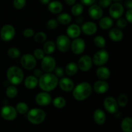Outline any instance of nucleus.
<instances>
[{
	"mask_svg": "<svg viewBox=\"0 0 132 132\" xmlns=\"http://www.w3.org/2000/svg\"><path fill=\"white\" fill-rule=\"evenodd\" d=\"M55 43L52 41H48L44 44L43 50L44 53L46 54H51L52 53H54L55 50Z\"/></svg>",
	"mask_w": 132,
	"mask_h": 132,
	"instance_id": "c85d7f7f",
	"label": "nucleus"
},
{
	"mask_svg": "<svg viewBox=\"0 0 132 132\" xmlns=\"http://www.w3.org/2000/svg\"><path fill=\"white\" fill-rule=\"evenodd\" d=\"M84 7L82 4H74L72 8V14L75 16H79L83 12Z\"/></svg>",
	"mask_w": 132,
	"mask_h": 132,
	"instance_id": "7c9ffc66",
	"label": "nucleus"
},
{
	"mask_svg": "<svg viewBox=\"0 0 132 132\" xmlns=\"http://www.w3.org/2000/svg\"><path fill=\"white\" fill-rule=\"evenodd\" d=\"M126 18L130 23L132 22V9H129L126 13Z\"/></svg>",
	"mask_w": 132,
	"mask_h": 132,
	"instance_id": "49530a36",
	"label": "nucleus"
},
{
	"mask_svg": "<svg viewBox=\"0 0 132 132\" xmlns=\"http://www.w3.org/2000/svg\"><path fill=\"white\" fill-rule=\"evenodd\" d=\"M76 22H77V25H80V24H82L83 23V18L82 17H78L76 19Z\"/></svg>",
	"mask_w": 132,
	"mask_h": 132,
	"instance_id": "603ef678",
	"label": "nucleus"
},
{
	"mask_svg": "<svg viewBox=\"0 0 132 132\" xmlns=\"http://www.w3.org/2000/svg\"><path fill=\"white\" fill-rule=\"evenodd\" d=\"M58 83V78L51 72H46L43 74L38 80V84L40 88L45 92L54 90L57 86Z\"/></svg>",
	"mask_w": 132,
	"mask_h": 132,
	"instance_id": "f257e3e1",
	"label": "nucleus"
},
{
	"mask_svg": "<svg viewBox=\"0 0 132 132\" xmlns=\"http://www.w3.org/2000/svg\"><path fill=\"white\" fill-rule=\"evenodd\" d=\"M70 40L69 37L66 35H60L57 38L55 45L57 47L58 50L62 53H66L68 51L70 48Z\"/></svg>",
	"mask_w": 132,
	"mask_h": 132,
	"instance_id": "423d86ee",
	"label": "nucleus"
},
{
	"mask_svg": "<svg viewBox=\"0 0 132 132\" xmlns=\"http://www.w3.org/2000/svg\"><path fill=\"white\" fill-rule=\"evenodd\" d=\"M15 109H16L17 112L19 113V114H25L28 111V106L25 102H19L18 104L16 105L15 107Z\"/></svg>",
	"mask_w": 132,
	"mask_h": 132,
	"instance_id": "2f4dec72",
	"label": "nucleus"
},
{
	"mask_svg": "<svg viewBox=\"0 0 132 132\" xmlns=\"http://www.w3.org/2000/svg\"><path fill=\"white\" fill-rule=\"evenodd\" d=\"M7 54L12 58H18L20 56V50L15 47H11L8 50Z\"/></svg>",
	"mask_w": 132,
	"mask_h": 132,
	"instance_id": "c9c22d12",
	"label": "nucleus"
},
{
	"mask_svg": "<svg viewBox=\"0 0 132 132\" xmlns=\"http://www.w3.org/2000/svg\"><path fill=\"white\" fill-rule=\"evenodd\" d=\"M43 75V71L39 69H36L34 71V76H36V78H40Z\"/></svg>",
	"mask_w": 132,
	"mask_h": 132,
	"instance_id": "09e8293b",
	"label": "nucleus"
},
{
	"mask_svg": "<svg viewBox=\"0 0 132 132\" xmlns=\"http://www.w3.org/2000/svg\"><path fill=\"white\" fill-rule=\"evenodd\" d=\"M92 58L88 55H84L79 59L78 68L83 72L88 71L92 67Z\"/></svg>",
	"mask_w": 132,
	"mask_h": 132,
	"instance_id": "9b49d317",
	"label": "nucleus"
},
{
	"mask_svg": "<svg viewBox=\"0 0 132 132\" xmlns=\"http://www.w3.org/2000/svg\"><path fill=\"white\" fill-rule=\"evenodd\" d=\"M27 1L26 0H14L13 1V5L14 8L17 10H21L23 9L26 5Z\"/></svg>",
	"mask_w": 132,
	"mask_h": 132,
	"instance_id": "58836bf2",
	"label": "nucleus"
},
{
	"mask_svg": "<svg viewBox=\"0 0 132 132\" xmlns=\"http://www.w3.org/2000/svg\"><path fill=\"white\" fill-rule=\"evenodd\" d=\"M48 9L53 14H59L63 10V5L58 1H52L48 3Z\"/></svg>",
	"mask_w": 132,
	"mask_h": 132,
	"instance_id": "5701e85b",
	"label": "nucleus"
},
{
	"mask_svg": "<svg viewBox=\"0 0 132 132\" xmlns=\"http://www.w3.org/2000/svg\"><path fill=\"white\" fill-rule=\"evenodd\" d=\"M15 28L11 25H5L2 27L0 32V36L2 40L5 41H10L15 36Z\"/></svg>",
	"mask_w": 132,
	"mask_h": 132,
	"instance_id": "0eeeda50",
	"label": "nucleus"
},
{
	"mask_svg": "<svg viewBox=\"0 0 132 132\" xmlns=\"http://www.w3.org/2000/svg\"><path fill=\"white\" fill-rule=\"evenodd\" d=\"M96 75L97 77L101 80H106L110 76V71L109 69L106 67L101 66L97 69Z\"/></svg>",
	"mask_w": 132,
	"mask_h": 132,
	"instance_id": "b1692460",
	"label": "nucleus"
},
{
	"mask_svg": "<svg viewBox=\"0 0 132 132\" xmlns=\"http://www.w3.org/2000/svg\"><path fill=\"white\" fill-rule=\"evenodd\" d=\"M72 51L76 54H81L84 52L86 47L85 41L82 38H76L70 45Z\"/></svg>",
	"mask_w": 132,
	"mask_h": 132,
	"instance_id": "ddd939ff",
	"label": "nucleus"
},
{
	"mask_svg": "<svg viewBox=\"0 0 132 132\" xmlns=\"http://www.w3.org/2000/svg\"><path fill=\"white\" fill-rule=\"evenodd\" d=\"M121 128L124 132H132V120L130 117H126L121 122Z\"/></svg>",
	"mask_w": 132,
	"mask_h": 132,
	"instance_id": "cd10ccee",
	"label": "nucleus"
},
{
	"mask_svg": "<svg viewBox=\"0 0 132 132\" xmlns=\"http://www.w3.org/2000/svg\"><path fill=\"white\" fill-rule=\"evenodd\" d=\"M36 59L31 54H25L21 58V65L27 70H32L36 67Z\"/></svg>",
	"mask_w": 132,
	"mask_h": 132,
	"instance_id": "9d476101",
	"label": "nucleus"
},
{
	"mask_svg": "<svg viewBox=\"0 0 132 132\" xmlns=\"http://www.w3.org/2000/svg\"><path fill=\"white\" fill-rule=\"evenodd\" d=\"M8 80L14 85H19L23 82L24 78V73L21 68L17 66H12L9 67L6 72Z\"/></svg>",
	"mask_w": 132,
	"mask_h": 132,
	"instance_id": "7ed1b4c3",
	"label": "nucleus"
},
{
	"mask_svg": "<svg viewBox=\"0 0 132 132\" xmlns=\"http://www.w3.org/2000/svg\"><path fill=\"white\" fill-rule=\"evenodd\" d=\"M112 0H99V4L101 7L106 8L110 6Z\"/></svg>",
	"mask_w": 132,
	"mask_h": 132,
	"instance_id": "a18cd8bd",
	"label": "nucleus"
},
{
	"mask_svg": "<svg viewBox=\"0 0 132 132\" xmlns=\"http://www.w3.org/2000/svg\"><path fill=\"white\" fill-rule=\"evenodd\" d=\"M94 119L96 124L102 125L105 122L106 119L105 113L101 109H97L94 111Z\"/></svg>",
	"mask_w": 132,
	"mask_h": 132,
	"instance_id": "4be33fe9",
	"label": "nucleus"
},
{
	"mask_svg": "<svg viewBox=\"0 0 132 132\" xmlns=\"http://www.w3.org/2000/svg\"><path fill=\"white\" fill-rule=\"evenodd\" d=\"M27 113V119L28 121L33 124H41L46 118V113L41 109H32Z\"/></svg>",
	"mask_w": 132,
	"mask_h": 132,
	"instance_id": "20e7f679",
	"label": "nucleus"
},
{
	"mask_svg": "<svg viewBox=\"0 0 132 132\" xmlns=\"http://www.w3.org/2000/svg\"><path fill=\"white\" fill-rule=\"evenodd\" d=\"M40 1L43 5H47V4H48L50 3V0H40Z\"/></svg>",
	"mask_w": 132,
	"mask_h": 132,
	"instance_id": "864d4df0",
	"label": "nucleus"
},
{
	"mask_svg": "<svg viewBox=\"0 0 132 132\" xmlns=\"http://www.w3.org/2000/svg\"><path fill=\"white\" fill-rule=\"evenodd\" d=\"M78 71V66L74 62L68 63L65 67V72L68 76H73Z\"/></svg>",
	"mask_w": 132,
	"mask_h": 132,
	"instance_id": "bb28decb",
	"label": "nucleus"
},
{
	"mask_svg": "<svg viewBox=\"0 0 132 132\" xmlns=\"http://www.w3.org/2000/svg\"><path fill=\"white\" fill-rule=\"evenodd\" d=\"M34 56L38 60H42L45 56V53L42 49H36L34 51Z\"/></svg>",
	"mask_w": 132,
	"mask_h": 132,
	"instance_id": "a19ab883",
	"label": "nucleus"
},
{
	"mask_svg": "<svg viewBox=\"0 0 132 132\" xmlns=\"http://www.w3.org/2000/svg\"><path fill=\"white\" fill-rule=\"evenodd\" d=\"M81 30L86 35L91 36V35L96 33L97 31V27L94 22L87 21L82 24Z\"/></svg>",
	"mask_w": 132,
	"mask_h": 132,
	"instance_id": "f3484780",
	"label": "nucleus"
},
{
	"mask_svg": "<svg viewBox=\"0 0 132 132\" xmlns=\"http://www.w3.org/2000/svg\"><path fill=\"white\" fill-rule=\"evenodd\" d=\"M88 14L92 19H99L103 15V10L99 5H92L88 9Z\"/></svg>",
	"mask_w": 132,
	"mask_h": 132,
	"instance_id": "dca6fc26",
	"label": "nucleus"
},
{
	"mask_svg": "<svg viewBox=\"0 0 132 132\" xmlns=\"http://www.w3.org/2000/svg\"><path fill=\"white\" fill-rule=\"evenodd\" d=\"M109 59V54L106 50L102 49L97 52L94 55L92 62L98 66H102L105 64Z\"/></svg>",
	"mask_w": 132,
	"mask_h": 132,
	"instance_id": "39448f33",
	"label": "nucleus"
},
{
	"mask_svg": "<svg viewBox=\"0 0 132 132\" xmlns=\"http://www.w3.org/2000/svg\"><path fill=\"white\" fill-rule=\"evenodd\" d=\"M57 21L61 25H68L72 21V17L68 13H62L58 16Z\"/></svg>",
	"mask_w": 132,
	"mask_h": 132,
	"instance_id": "c756f323",
	"label": "nucleus"
},
{
	"mask_svg": "<svg viewBox=\"0 0 132 132\" xmlns=\"http://www.w3.org/2000/svg\"><path fill=\"white\" fill-rule=\"evenodd\" d=\"M24 85L27 89H34L38 85V79L36 76H32V75L28 76V77L26 78L24 80Z\"/></svg>",
	"mask_w": 132,
	"mask_h": 132,
	"instance_id": "393cba45",
	"label": "nucleus"
},
{
	"mask_svg": "<svg viewBox=\"0 0 132 132\" xmlns=\"http://www.w3.org/2000/svg\"><path fill=\"white\" fill-rule=\"evenodd\" d=\"M109 37L112 41L119 42L121 41L123 38V32L119 28H113L111 29L109 32Z\"/></svg>",
	"mask_w": 132,
	"mask_h": 132,
	"instance_id": "412c9836",
	"label": "nucleus"
},
{
	"mask_svg": "<svg viewBox=\"0 0 132 132\" xmlns=\"http://www.w3.org/2000/svg\"><path fill=\"white\" fill-rule=\"evenodd\" d=\"M117 26L120 28H124L127 26V21L125 18H120L117 19V22H116Z\"/></svg>",
	"mask_w": 132,
	"mask_h": 132,
	"instance_id": "79ce46f5",
	"label": "nucleus"
},
{
	"mask_svg": "<svg viewBox=\"0 0 132 132\" xmlns=\"http://www.w3.org/2000/svg\"><path fill=\"white\" fill-rule=\"evenodd\" d=\"M46 34L43 32H39L34 35L35 41L38 43H43L46 40Z\"/></svg>",
	"mask_w": 132,
	"mask_h": 132,
	"instance_id": "4c0bfd02",
	"label": "nucleus"
},
{
	"mask_svg": "<svg viewBox=\"0 0 132 132\" xmlns=\"http://www.w3.org/2000/svg\"><path fill=\"white\" fill-rule=\"evenodd\" d=\"M18 112L15 107L6 105L3 106L1 109V115L6 120H13L17 117Z\"/></svg>",
	"mask_w": 132,
	"mask_h": 132,
	"instance_id": "6e6552de",
	"label": "nucleus"
},
{
	"mask_svg": "<svg viewBox=\"0 0 132 132\" xmlns=\"http://www.w3.org/2000/svg\"><path fill=\"white\" fill-rule=\"evenodd\" d=\"M36 102L41 106H46L52 102L51 95L47 92H41L36 97Z\"/></svg>",
	"mask_w": 132,
	"mask_h": 132,
	"instance_id": "2eb2a0df",
	"label": "nucleus"
},
{
	"mask_svg": "<svg viewBox=\"0 0 132 132\" xmlns=\"http://www.w3.org/2000/svg\"><path fill=\"white\" fill-rule=\"evenodd\" d=\"M54 75L57 78H62L64 76V71L61 67H57L54 69Z\"/></svg>",
	"mask_w": 132,
	"mask_h": 132,
	"instance_id": "37998d69",
	"label": "nucleus"
},
{
	"mask_svg": "<svg viewBox=\"0 0 132 132\" xmlns=\"http://www.w3.org/2000/svg\"><path fill=\"white\" fill-rule=\"evenodd\" d=\"M66 2V3L68 5H70V6H72V5H73L76 3V0H64Z\"/></svg>",
	"mask_w": 132,
	"mask_h": 132,
	"instance_id": "3c124183",
	"label": "nucleus"
},
{
	"mask_svg": "<svg viewBox=\"0 0 132 132\" xmlns=\"http://www.w3.org/2000/svg\"><path fill=\"white\" fill-rule=\"evenodd\" d=\"M94 44L99 48H104L106 46V40L103 36H97L94 38Z\"/></svg>",
	"mask_w": 132,
	"mask_h": 132,
	"instance_id": "f704fd0d",
	"label": "nucleus"
},
{
	"mask_svg": "<svg viewBox=\"0 0 132 132\" xmlns=\"http://www.w3.org/2000/svg\"><path fill=\"white\" fill-rule=\"evenodd\" d=\"M23 36L26 38H31L34 36V30L32 29V28H26V29L24 30V31H23Z\"/></svg>",
	"mask_w": 132,
	"mask_h": 132,
	"instance_id": "c03bdc74",
	"label": "nucleus"
},
{
	"mask_svg": "<svg viewBox=\"0 0 132 132\" xmlns=\"http://www.w3.org/2000/svg\"><path fill=\"white\" fill-rule=\"evenodd\" d=\"M58 21L55 19H51L48 21L46 23V27L50 30H54L57 27Z\"/></svg>",
	"mask_w": 132,
	"mask_h": 132,
	"instance_id": "ea45409f",
	"label": "nucleus"
},
{
	"mask_svg": "<svg viewBox=\"0 0 132 132\" xmlns=\"http://www.w3.org/2000/svg\"><path fill=\"white\" fill-rule=\"evenodd\" d=\"M109 89V84L104 80H98L94 85V90L98 94H104Z\"/></svg>",
	"mask_w": 132,
	"mask_h": 132,
	"instance_id": "6ab92c4d",
	"label": "nucleus"
},
{
	"mask_svg": "<svg viewBox=\"0 0 132 132\" xmlns=\"http://www.w3.org/2000/svg\"><path fill=\"white\" fill-rule=\"evenodd\" d=\"M58 84L61 89L64 91L70 92L74 88V84L73 81L70 78L67 77H62Z\"/></svg>",
	"mask_w": 132,
	"mask_h": 132,
	"instance_id": "a211bd4d",
	"label": "nucleus"
},
{
	"mask_svg": "<svg viewBox=\"0 0 132 132\" xmlns=\"http://www.w3.org/2000/svg\"><path fill=\"white\" fill-rule=\"evenodd\" d=\"M56 65L55 60L50 56H44L41 62V67L45 72H52L54 71Z\"/></svg>",
	"mask_w": 132,
	"mask_h": 132,
	"instance_id": "1a4fd4ad",
	"label": "nucleus"
},
{
	"mask_svg": "<svg viewBox=\"0 0 132 132\" xmlns=\"http://www.w3.org/2000/svg\"><path fill=\"white\" fill-rule=\"evenodd\" d=\"M6 94L9 98H15L18 94V89L14 85H10L6 88Z\"/></svg>",
	"mask_w": 132,
	"mask_h": 132,
	"instance_id": "72a5a7b5",
	"label": "nucleus"
},
{
	"mask_svg": "<svg viewBox=\"0 0 132 132\" xmlns=\"http://www.w3.org/2000/svg\"><path fill=\"white\" fill-rule=\"evenodd\" d=\"M125 5L127 8H128L129 9H132V1L131 0H128L125 3Z\"/></svg>",
	"mask_w": 132,
	"mask_h": 132,
	"instance_id": "8fccbe9b",
	"label": "nucleus"
},
{
	"mask_svg": "<svg viewBox=\"0 0 132 132\" xmlns=\"http://www.w3.org/2000/svg\"><path fill=\"white\" fill-rule=\"evenodd\" d=\"M110 15L114 19H119L124 13V7L119 3H114L109 9Z\"/></svg>",
	"mask_w": 132,
	"mask_h": 132,
	"instance_id": "4468645a",
	"label": "nucleus"
},
{
	"mask_svg": "<svg viewBox=\"0 0 132 132\" xmlns=\"http://www.w3.org/2000/svg\"><path fill=\"white\" fill-rule=\"evenodd\" d=\"M113 1H116V2H117V1H121V0H113Z\"/></svg>",
	"mask_w": 132,
	"mask_h": 132,
	"instance_id": "5fc2aeb1",
	"label": "nucleus"
},
{
	"mask_svg": "<svg viewBox=\"0 0 132 132\" xmlns=\"http://www.w3.org/2000/svg\"><path fill=\"white\" fill-rule=\"evenodd\" d=\"M92 87L88 82H81L73 89V96L77 100L82 101L88 98L92 94Z\"/></svg>",
	"mask_w": 132,
	"mask_h": 132,
	"instance_id": "f03ea898",
	"label": "nucleus"
},
{
	"mask_svg": "<svg viewBox=\"0 0 132 132\" xmlns=\"http://www.w3.org/2000/svg\"><path fill=\"white\" fill-rule=\"evenodd\" d=\"M53 104L56 108L61 109L66 106V100L62 97H57L53 100Z\"/></svg>",
	"mask_w": 132,
	"mask_h": 132,
	"instance_id": "473e14b6",
	"label": "nucleus"
},
{
	"mask_svg": "<svg viewBox=\"0 0 132 132\" xmlns=\"http://www.w3.org/2000/svg\"><path fill=\"white\" fill-rule=\"evenodd\" d=\"M81 29L77 24H72L67 28V33L68 37L71 38H77L81 34Z\"/></svg>",
	"mask_w": 132,
	"mask_h": 132,
	"instance_id": "aec40b11",
	"label": "nucleus"
},
{
	"mask_svg": "<svg viewBox=\"0 0 132 132\" xmlns=\"http://www.w3.org/2000/svg\"><path fill=\"white\" fill-rule=\"evenodd\" d=\"M128 102V99L127 95L125 94H120L117 100V104L121 107H125L127 105Z\"/></svg>",
	"mask_w": 132,
	"mask_h": 132,
	"instance_id": "e433bc0d",
	"label": "nucleus"
},
{
	"mask_svg": "<svg viewBox=\"0 0 132 132\" xmlns=\"http://www.w3.org/2000/svg\"><path fill=\"white\" fill-rule=\"evenodd\" d=\"M104 107L110 113L115 114L118 110V104L113 97H108L104 100Z\"/></svg>",
	"mask_w": 132,
	"mask_h": 132,
	"instance_id": "f8f14e48",
	"label": "nucleus"
},
{
	"mask_svg": "<svg viewBox=\"0 0 132 132\" xmlns=\"http://www.w3.org/2000/svg\"><path fill=\"white\" fill-rule=\"evenodd\" d=\"M99 27L104 30L110 29L113 26V20L110 17H104L99 21Z\"/></svg>",
	"mask_w": 132,
	"mask_h": 132,
	"instance_id": "a878e982",
	"label": "nucleus"
},
{
	"mask_svg": "<svg viewBox=\"0 0 132 132\" xmlns=\"http://www.w3.org/2000/svg\"><path fill=\"white\" fill-rule=\"evenodd\" d=\"M81 1L83 5H86V6H91L94 5L95 0H81Z\"/></svg>",
	"mask_w": 132,
	"mask_h": 132,
	"instance_id": "de8ad7c7",
	"label": "nucleus"
}]
</instances>
